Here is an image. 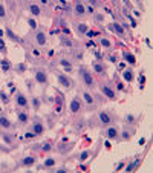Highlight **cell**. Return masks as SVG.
Returning <instances> with one entry per match:
<instances>
[{
	"instance_id": "obj_5",
	"label": "cell",
	"mask_w": 153,
	"mask_h": 173,
	"mask_svg": "<svg viewBox=\"0 0 153 173\" xmlns=\"http://www.w3.org/2000/svg\"><path fill=\"white\" fill-rule=\"evenodd\" d=\"M99 90L103 92V95L107 98V100H115V98H116L115 90H113L109 84H101V86H99Z\"/></svg>"
},
{
	"instance_id": "obj_19",
	"label": "cell",
	"mask_w": 153,
	"mask_h": 173,
	"mask_svg": "<svg viewBox=\"0 0 153 173\" xmlns=\"http://www.w3.org/2000/svg\"><path fill=\"white\" fill-rule=\"evenodd\" d=\"M122 55H124V60H125L127 63H130V64H135V63H136V57H135L133 54H130V52H124Z\"/></svg>"
},
{
	"instance_id": "obj_1",
	"label": "cell",
	"mask_w": 153,
	"mask_h": 173,
	"mask_svg": "<svg viewBox=\"0 0 153 173\" xmlns=\"http://www.w3.org/2000/svg\"><path fill=\"white\" fill-rule=\"evenodd\" d=\"M78 73H80V78H81V81H83V84L84 86H87V87H92V86H95V80H93V75L89 72V69H86V67H80L78 69Z\"/></svg>"
},
{
	"instance_id": "obj_22",
	"label": "cell",
	"mask_w": 153,
	"mask_h": 173,
	"mask_svg": "<svg viewBox=\"0 0 153 173\" xmlns=\"http://www.w3.org/2000/svg\"><path fill=\"white\" fill-rule=\"evenodd\" d=\"M17 118H18L20 122H23V124H24V122H28V113L26 112H18L17 113Z\"/></svg>"
},
{
	"instance_id": "obj_36",
	"label": "cell",
	"mask_w": 153,
	"mask_h": 173,
	"mask_svg": "<svg viewBox=\"0 0 153 173\" xmlns=\"http://www.w3.org/2000/svg\"><path fill=\"white\" fill-rule=\"evenodd\" d=\"M89 158V152H83L81 155H80V161H86Z\"/></svg>"
},
{
	"instance_id": "obj_17",
	"label": "cell",
	"mask_w": 153,
	"mask_h": 173,
	"mask_svg": "<svg viewBox=\"0 0 153 173\" xmlns=\"http://www.w3.org/2000/svg\"><path fill=\"white\" fill-rule=\"evenodd\" d=\"M76 31H78V34H81V35H86L89 32L87 23H76Z\"/></svg>"
},
{
	"instance_id": "obj_23",
	"label": "cell",
	"mask_w": 153,
	"mask_h": 173,
	"mask_svg": "<svg viewBox=\"0 0 153 173\" xmlns=\"http://www.w3.org/2000/svg\"><path fill=\"white\" fill-rule=\"evenodd\" d=\"M60 64H61V66H63L66 70H70V69H72V64H70V61H69V60H66V58H61V60H60Z\"/></svg>"
},
{
	"instance_id": "obj_25",
	"label": "cell",
	"mask_w": 153,
	"mask_h": 173,
	"mask_svg": "<svg viewBox=\"0 0 153 173\" xmlns=\"http://www.w3.org/2000/svg\"><path fill=\"white\" fill-rule=\"evenodd\" d=\"M138 164H139V161H138V159H136L135 162H130L129 165L125 167V171H132V170H135V168L138 167Z\"/></svg>"
},
{
	"instance_id": "obj_20",
	"label": "cell",
	"mask_w": 153,
	"mask_h": 173,
	"mask_svg": "<svg viewBox=\"0 0 153 173\" xmlns=\"http://www.w3.org/2000/svg\"><path fill=\"white\" fill-rule=\"evenodd\" d=\"M99 44L103 46L104 49H110V47H112V41H110L109 38H106V37H101V38H99Z\"/></svg>"
},
{
	"instance_id": "obj_33",
	"label": "cell",
	"mask_w": 153,
	"mask_h": 173,
	"mask_svg": "<svg viewBox=\"0 0 153 173\" xmlns=\"http://www.w3.org/2000/svg\"><path fill=\"white\" fill-rule=\"evenodd\" d=\"M6 17V11H5V6L0 3V18H5Z\"/></svg>"
},
{
	"instance_id": "obj_43",
	"label": "cell",
	"mask_w": 153,
	"mask_h": 173,
	"mask_svg": "<svg viewBox=\"0 0 153 173\" xmlns=\"http://www.w3.org/2000/svg\"><path fill=\"white\" fill-rule=\"evenodd\" d=\"M41 3H44V5H46V3H47V0H41Z\"/></svg>"
},
{
	"instance_id": "obj_26",
	"label": "cell",
	"mask_w": 153,
	"mask_h": 173,
	"mask_svg": "<svg viewBox=\"0 0 153 173\" xmlns=\"http://www.w3.org/2000/svg\"><path fill=\"white\" fill-rule=\"evenodd\" d=\"M41 150L43 152H50V150H52V144H50V142H43Z\"/></svg>"
},
{
	"instance_id": "obj_18",
	"label": "cell",
	"mask_w": 153,
	"mask_h": 173,
	"mask_svg": "<svg viewBox=\"0 0 153 173\" xmlns=\"http://www.w3.org/2000/svg\"><path fill=\"white\" fill-rule=\"evenodd\" d=\"M83 100L87 106H93L95 104V100H93V96L89 93V92H83Z\"/></svg>"
},
{
	"instance_id": "obj_14",
	"label": "cell",
	"mask_w": 153,
	"mask_h": 173,
	"mask_svg": "<svg viewBox=\"0 0 153 173\" xmlns=\"http://www.w3.org/2000/svg\"><path fill=\"white\" fill-rule=\"evenodd\" d=\"M31 130H32L35 135H43V132H44V126L41 124L40 121H35L34 124H32V127H31Z\"/></svg>"
},
{
	"instance_id": "obj_11",
	"label": "cell",
	"mask_w": 153,
	"mask_h": 173,
	"mask_svg": "<svg viewBox=\"0 0 153 173\" xmlns=\"http://www.w3.org/2000/svg\"><path fill=\"white\" fill-rule=\"evenodd\" d=\"M35 43L38 44V46H44L46 44V41H47V38H46V34L43 32V31H38L37 34H35Z\"/></svg>"
},
{
	"instance_id": "obj_16",
	"label": "cell",
	"mask_w": 153,
	"mask_h": 173,
	"mask_svg": "<svg viewBox=\"0 0 153 173\" xmlns=\"http://www.w3.org/2000/svg\"><path fill=\"white\" fill-rule=\"evenodd\" d=\"M122 78L125 80V81H133V78H135V72H133V69H125L124 72H122Z\"/></svg>"
},
{
	"instance_id": "obj_35",
	"label": "cell",
	"mask_w": 153,
	"mask_h": 173,
	"mask_svg": "<svg viewBox=\"0 0 153 173\" xmlns=\"http://www.w3.org/2000/svg\"><path fill=\"white\" fill-rule=\"evenodd\" d=\"M32 106H34V109L40 107V100H38V98H34V100H32Z\"/></svg>"
},
{
	"instance_id": "obj_28",
	"label": "cell",
	"mask_w": 153,
	"mask_h": 173,
	"mask_svg": "<svg viewBox=\"0 0 153 173\" xmlns=\"http://www.w3.org/2000/svg\"><path fill=\"white\" fill-rule=\"evenodd\" d=\"M61 41H63V44H64V46H67V47H72V46H73V41H72V40H69L67 37L61 38Z\"/></svg>"
},
{
	"instance_id": "obj_29",
	"label": "cell",
	"mask_w": 153,
	"mask_h": 173,
	"mask_svg": "<svg viewBox=\"0 0 153 173\" xmlns=\"http://www.w3.org/2000/svg\"><path fill=\"white\" fill-rule=\"evenodd\" d=\"M0 52H2V54H6V44H5L3 38H0Z\"/></svg>"
},
{
	"instance_id": "obj_15",
	"label": "cell",
	"mask_w": 153,
	"mask_h": 173,
	"mask_svg": "<svg viewBox=\"0 0 153 173\" xmlns=\"http://www.w3.org/2000/svg\"><path fill=\"white\" fill-rule=\"evenodd\" d=\"M35 164V156H24L21 161H20V165L21 167H31Z\"/></svg>"
},
{
	"instance_id": "obj_40",
	"label": "cell",
	"mask_w": 153,
	"mask_h": 173,
	"mask_svg": "<svg viewBox=\"0 0 153 173\" xmlns=\"http://www.w3.org/2000/svg\"><path fill=\"white\" fill-rule=\"evenodd\" d=\"M139 83H141V89H142V87H144V83H145V77H144V73L139 77Z\"/></svg>"
},
{
	"instance_id": "obj_13",
	"label": "cell",
	"mask_w": 153,
	"mask_h": 173,
	"mask_svg": "<svg viewBox=\"0 0 153 173\" xmlns=\"http://www.w3.org/2000/svg\"><path fill=\"white\" fill-rule=\"evenodd\" d=\"M0 127L2 129H11L12 127L11 119L8 116H5V115H0Z\"/></svg>"
},
{
	"instance_id": "obj_24",
	"label": "cell",
	"mask_w": 153,
	"mask_h": 173,
	"mask_svg": "<svg viewBox=\"0 0 153 173\" xmlns=\"http://www.w3.org/2000/svg\"><path fill=\"white\" fill-rule=\"evenodd\" d=\"M29 9H31V12H32V14H34L35 17L41 14V11H40V8H38V5H34V3H32V5L29 6Z\"/></svg>"
},
{
	"instance_id": "obj_34",
	"label": "cell",
	"mask_w": 153,
	"mask_h": 173,
	"mask_svg": "<svg viewBox=\"0 0 153 173\" xmlns=\"http://www.w3.org/2000/svg\"><path fill=\"white\" fill-rule=\"evenodd\" d=\"M37 135L31 130V132H26V135H24V138H26V139H32V138H35Z\"/></svg>"
},
{
	"instance_id": "obj_8",
	"label": "cell",
	"mask_w": 153,
	"mask_h": 173,
	"mask_svg": "<svg viewBox=\"0 0 153 173\" xmlns=\"http://www.w3.org/2000/svg\"><path fill=\"white\" fill-rule=\"evenodd\" d=\"M73 14H75V15H78V17H81V15L86 14V6H84V3L81 2V0H76V2H75Z\"/></svg>"
},
{
	"instance_id": "obj_27",
	"label": "cell",
	"mask_w": 153,
	"mask_h": 173,
	"mask_svg": "<svg viewBox=\"0 0 153 173\" xmlns=\"http://www.w3.org/2000/svg\"><path fill=\"white\" fill-rule=\"evenodd\" d=\"M43 165H44V167H54V165H55V159H54V158H47Z\"/></svg>"
},
{
	"instance_id": "obj_4",
	"label": "cell",
	"mask_w": 153,
	"mask_h": 173,
	"mask_svg": "<svg viewBox=\"0 0 153 173\" xmlns=\"http://www.w3.org/2000/svg\"><path fill=\"white\" fill-rule=\"evenodd\" d=\"M57 80H58V83L63 86V87H66V89H70L72 86H73V81L66 75V73H61V72H58L57 73Z\"/></svg>"
},
{
	"instance_id": "obj_41",
	"label": "cell",
	"mask_w": 153,
	"mask_h": 173,
	"mask_svg": "<svg viewBox=\"0 0 153 173\" xmlns=\"http://www.w3.org/2000/svg\"><path fill=\"white\" fill-rule=\"evenodd\" d=\"M87 2H89L92 6H98V0H87Z\"/></svg>"
},
{
	"instance_id": "obj_12",
	"label": "cell",
	"mask_w": 153,
	"mask_h": 173,
	"mask_svg": "<svg viewBox=\"0 0 153 173\" xmlns=\"http://www.w3.org/2000/svg\"><path fill=\"white\" fill-rule=\"evenodd\" d=\"M5 34H6V37H8L9 40H12V41H15V43H21V44H23V38H20L17 34H14L9 28H6V29H5Z\"/></svg>"
},
{
	"instance_id": "obj_10",
	"label": "cell",
	"mask_w": 153,
	"mask_h": 173,
	"mask_svg": "<svg viewBox=\"0 0 153 173\" xmlns=\"http://www.w3.org/2000/svg\"><path fill=\"white\" fill-rule=\"evenodd\" d=\"M15 104L18 107H26L28 106V98L24 96L23 93H17L15 95Z\"/></svg>"
},
{
	"instance_id": "obj_39",
	"label": "cell",
	"mask_w": 153,
	"mask_h": 173,
	"mask_svg": "<svg viewBox=\"0 0 153 173\" xmlns=\"http://www.w3.org/2000/svg\"><path fill=\"white\" fill-rule=\"evenodd\" d=\"M2 66H3V69H5V70H6V69H8V67H9V66H11V63H9V61H8V60H3V61H2Z\"/></svg>"
},
{
	"instance_id": "obj_2",
	"label": "cell",
	"mask_w": 153,
	"mask_h": 173,
	"mask_svg": "<svg viewBox=\"0 0 153 173\" xmlns=\"http://www.w3.org/2000/svg\"><path fill=\"white\" fill-rule=\"evenodd\" d=\"M98 119H99L101 124H104V126H110L113 122V118H112L110 112H107V110H99L98 112Z\"/></svg>"
},
{
	"instance_id": "obj_30",
	"label": "cell",
	"mask_w": 153,
	"mask_h": 173,
	"mask_svg": "<svg viewBox=\"0 0 153 173\" xmlns=\"http://www.w3.org/2000/svg\"><path fill=\"white\" fill-rule=\"evenodd\" d=\"M119 136H122V139H130V136H132V133H130V130H124Z\"/></svg>"
},
{
	"instance_id": "obj_37",
	"label": "cell",
	"mask_w": 153,
	"mask_h": 173,
	"mask_svg": "<svg viewBox=\"0 0 153 173\" xmlns=\"http://www.w3.org/2000/svg\"><path fill=\"white\" fill-rule=\"evenodd\" d=\"M28 23H29V26H31L32 29H34V28H37V21H35V20L29 18V20H28Z\"/></svg>"
},
{
	"instance_id": "obj_32",
	"label": "cell",
	"mask_w": 153,
	"mask_h": 173,
	"mask_svg": "<svg viewBox=\"0 0 153 173\" xmlns=\"http://www.w3.org/2000/svg\"><path fill=\"white\" fill-rule=\"evenodd\" d=\"M0 98H2V103H5V104L9 101V96H8L5 92H0Z\"/></svg>"
},
{
	"instance_id": "obj_38",
	"label": "cell",
	"mask_w": 153,
	"mask_h": 173,
	"mask_svg": "<svg viewBox=\"0 0 153 173\" xmlns=\"http://www.w3.org/2000/svg\"><path fill=\"white\" fill-rule=\"evenodd\" d=\"M125 119H127V122H130V124H132V122H135V116L133 115H127Z\"/></svg>"
},
{
	"instance_id": "obj_21",
	"label": "cell",
	"mask_w": 153,
	"mask_h": 173,
	"mask_svg": "<svg viewBox=\"0 0 153 173\" xmlns=\"http://www.w3.org/2000/svg\"><path fill=\"white\" fill-rule=\"evenodd\" d=\"M92 67H93L95 73H104V66L101 64V63H98V61H93Z\"/></svg>"
},
{
	"instance_id": "obj_7",
	"label": "cell",
	"mask_w": 153,
	"mask_h": 173,
	"mask_svg": "<svg viewBox=\"0 0 153 173\" xmlns=\"http://www.w3.org/2000/svg\"><path fill=\"white\" fill-rule=\"evenodd\" d=\"M107 26H109V29H110L112 32H115L116 35H119V37H122V35H124V26H122L121 23L113 21V23H109Z\"/></svg>"
},
{
	"instance_id": "obj_6",
	"label": "cell",
	"mask_w": 153,
	"mask_h": 173,
	"mask_svg": "<svg viewBox=\"0 0 153 173\" xmlns=\"http://www.w3.org/2000/svg\"><path fill=\"white\" fill-rule=\"evenodd\" d=\"M34 78H35V81H37L38 84H47V73H46L44 70H41V69L35 70Z\"/></svg>"
},
{
	"instance_id": "obj_3",
	"label": "cell",
	"mask_w": 153,
	"mask_h": 173,
	"mask_svg": "<svg viewBox=\"0 0 153 173\" xmlns=\"http://www.w3.org/2000/svg\"><path fill=\"white\" fill-rule=\"evenodd\" d=\"M81 106H83L81 98L80 96H73L70 100V104H69V112L70 113H78L81 110Z\"/></svg>"
},
{
	"instance_id": "obj_31",
	"label": "cell",
	"mask_w": 153,
	"mask_h": 173,
	"mask_svg": "<svg viewBox=\"0 0 153 173\" xmlns=\"http://www.w3.org/2000/svg\"><path fill=\"white\" fill-rule=\"evenodd\" d=\"M3 139H5V142H8V144H14L12 135H3Z\"/></svg>"
},
{
	"instance_id": "obj_42",
	"label": "cell",
	"mask_w": 153,
	"mask_h": 173,
	"mask_svg": "<svg viewBox=\"0 0 153 173\" xmlns=\"http://www.w3.org/2000/svg\"><path fill=\"white\" fill-rule=\"evenodd\" d=\"M116 87H118V89H119V90H122V89H124V86H122V84H121V83H118V84H116Z\"/></svg>"
},
{
	"instance_id": "obj_9",
	"label": "cell",
	"mask_w": 153,
	"mask_h": 173,
	"mask_svg": "<svg viewBox=\"0 0 153 173\" xmlns=\"http://www.w3.org/2000/svg\"><path fill=\"white\" fill-rule=\"evenodd\" d=\"M106 136H107L109 139H118V138H119V132H118L116 127H113V126L110 124V126H107V129H106Z\"/></svg>"
}]
</instances>
